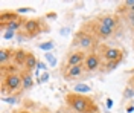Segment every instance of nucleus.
Masks as SVG:
<instances>
[{
    "label": "nucleus",
    "instance_id": "8",
    "mask_svg": "<svg viewBox=\"0 0 134 113\" xmlns=\"http://www.w3.org/2000/svg\"><path fill=\"white\" fill-rule=\"evenodd\" d=\"M87 58V53L84 51H75V52H70L66 58V67H72V66H79L84 64V61Z\"/></svg>",
    "mask_w": 134,
    "mask_h": 113
},
{
    "label": "nucleus",
    "instance_id": "25",
    "mask_svg": "<svg viewBox=\"0 0 134 113\" xmlns=\"http://www.w3.org/2000/svg\"><path fill=\"white\" fill-rule=\"evenodd\" d=\"M105 104H107V109H111V107H113V99H111V98H107Z\"/></svg>",
    "mask_w": 134,
    "mask_h": 113
},
{
    "label": "nucleus",
    "instance_id": "6",
    "mask_svg": "<svg viewBox=\"0 0 134 113\" xmlns=\"http://www.w3.org/2000/svg\"><path fill=\"white\" fill-rule=\"evenodd\" d=\"M84 67L85 72H96L102 67V57L100 53L96 52H88L87 53V58L84 61Z\"/></svg>",
    "mask_w": 134,
    "mask_h": 113
},
{
    "label": "nucleus",
    "instance_id": "14",
    "mask_svg": "<svg viewBox=\"0 0 134 113\" xmlns=\"http://www.w3.org/2000/svg\"><path fill=\"white\" fill-rule=\"evenodd\" d=\"M21 15L18 12L14 11H2V15H0V23H8V21H14V20H21Z\"/></svg>",
    "mask_w": 134,
    "mask_h": 113
},
{
    "label": "nucleus",
    "instance_id": "5",
    "mask_svg": "<svg viewBox=\"0 0 134 113\" xmlns=\"http://www.w3.org/2000/svg\"><path fill=\"white\" fill-rule=\"evenodd\" d=\"M100 57L105 63H111V61H122L124 60V51L119 47H110V46H104Z\"/></svg>",
    "mask_w": 134,
    "mask_h": 113
},
{
    "label": "nucleus",
    "instance_id": "4",
    "mask_svg": "<svg viewBox=\"0 0 134 113\" xmlns=\"http://www.w3.org/2000/svg\"><path fill=\"white\" fill-rule=\"evenodd\" d=\"M20 32L25 35L26 38H34V37H37L40 32H43L41 20H38V18H27V20H25L23 29H21Z\"/></svg>",
    "mask_w": 134,
    "mask_h": 113
},
{
    "label": "nucleus",
    "instance_id": "21",
    "mask_svg": "<svg viewBox=\"0 0 134 113\" xmlns=\"http://www.w3.org/2000/svg\"><path fill=\"white\" fill-rule=\"evenodd\" d=\"M126 18H128V21H130L131 28L134 29V9H133V11H128V14H126Z\"/></svg>",
    "mask_w": 134,
    "mask_h": 113
},
{
    "label": "nucleus",
    "instance_id": "13",
    "mask_svg": "<svg viewBox=\"0 0 134 113\" xmlns=\"http://www.w3.org/2000/svg\"><path fill=\"white\" fill-rule=\"evenodd\" d=\"M32 87H34L32 72L23 70V72H21V90H31Z\"/></svg>",
    "mask_w": 134,
    "mask_h": 113
},
{
    "label": "nucleus",
    "instance_id": "12",
    "mask_svg": "<svg viewBox=\"0 0 134 113\" xmlns=\"http://www.w3.org/2000/svg\"><path fill=\"white\" fill-rule=\"evenodd\" d=\"M14 55H15L14 49H11V47H2V51H0V64H2V67H6V64L11 63V60L14 61Z\"/></svg>",
    "mask_w": 134,
    "mask_h": 113
},
{
    "label": "nucleus",
    "instance_id": "23",
    "mask_svg": "<svg viewBox=\"0 0 134 113\" xmlns=\"http://www.w3.org/2000/svg\"><path fill=\"white\" fill-rule=\"evenodd\" d=\"M5 103H9V104H15L17 103V96H9V98H3Z\"/></svg>",
    "mask_w": 134,
    "mask_h": 113
},
{
    "label": "nucleus",
    "instance_id": "3",
    "mask_svg": "<svg viewBox=\"0 0 134 113\" xmlns=\"http://www.w3.org/2000/svg\"><path fill=\"white\" fill-rule=\"evenodd\" d=\"M73 44L78 46L81 51H90L93 49V46L96 44V37L92 34V32H88V31H79L78 34L75 35V40H73Z\"/></svg>",
    "mask_w": 134,
    "mask_h": 113
},
{
    "label": "nucleus",
    "instance_id": "20",
    "mask_svg": "<svg viewBox=\"0 0 134 113\" xmlns=\"http://www.w3.org/2000/svg\"><path fill=\"white\" fill-rule=\"evenodd\" d=\"M46 60L49 61V64H50V66H52V67H53V66L57 64V60L53 58V55H52V53H50V52H46Z\"/></svg>",
    "mask_w": 134,
    "mask_h": 113
},
{
    "label": "nucleus",
    "instance_id": "28",
    "mask_svg": "<svg viewBox=\"0 0 134 113\" xmlns=\"http://www.w3.org/2000/svg\"><path fill=\"white\" fill-rule=\"evenodd\" d=\"M133 110H134V105H130V107L126 109V112H133Z\"/></svg>",
    "mask_w": 134,
    "mask_h": 113
},
{
    "label": "nucleus",
    "instance_id": "9",
    "mask_svg": "<svg viewBox=\"0 0 134 113\" xmlns=\"http://www.w3.org/2000/svg\"><path fill=\"white\" fill-rule=\"evenodd\" d=\"M84 72H85V67H84V64H79V66L64 67V72H63V75H64V78H66V79H73V78H78V77H81Z\"/></svg>",
    "mask_w": 134,
    "mask_h": 113
},
{
    "label": "nucleus",
    "instance_id": "31",
    "mask_svg": "<svg viewBox=\"0 0 134 113\" xmlns=\"http://www.w3.org/2000/svg\"><path fill=\"white\" fill-rule=\"evenodd\" d=\"M133 79H134V78H133Z\"/></svg>",
    "mask_w": 134,
    "mask_h": 113
},
{
    "label": "nucleus",
    "instance_id": "11",
    "mask_svg": "<svg viewBox=\"0 0 134 113\" xmlns=\"http://www.w3.org/2000/svg\"><path fill=\"white\" fill-rule=\"evenodd\" d=\"M98 21H99L100 25H104V26L110 28V29H117V25H119V20H117L116 15H111V14H105V15H100L98 18Z\"/></svg>",
    "mask_w": 134,
    "mask_h": 113
},
{
    "label": "nucleus",
    "instance_id": "2",
    "mask_svg": "<svg viewBox=\"0 0 134 113\" xmlns=\"http://www.w3.org/2000/svg\"><path fill=\"white\" fill-rule=\"evenodd\" d=\"M2 90L3 93H14L18 89H21V73L6 67H2Z\"/></svg>",
    "mask_w": 134,
    "mask_h": 113
},
{
    "label": "nucleus",
    "instance_id": "10",
    "mask_svg": "<svg viewBox=\"0 0 134 113\" xmlns=\"http://www.w3.org/2000/svg\"><path fill=\"white\" fill-rule=\"evenodd\" d=\"M23 25H25V20H14V21H8V23H0V28H2V32L5 31H12V32H20L23 29Z\"/></svg>",
    "mask_w": 134,
    "mask_h": 113
},
{
    "label": "nucleus",
    "instance_id": "27",
    "mask_svg": "<svg viewBox=\"0 0 134 113\" xmlns=\"http://www.w3.org/2000/svg\"><path fill=\"white\" fill-rule=\"evenodd\" d=\"M125 92H126V93H125V98H131V96H133V93H131V89H130V87L126 89Z\"/></svg>",
    "mask_w": 134,
    "mask_h": 113
},
{
    "label": "nucleus",
    "instance_id": "16",
    "mask_svg": "<svg viewBox=\"0 0 134 113\" xmlns=\"http://www.w3.org/2000/svg\"><path fill=\"white\" fill-rule=\"evenodd\" d=\"M38 63H40V61L35 58V55H34L32 52H29V57H27V60H26V63H25V70L32 72V70L38 69Z\"/></svg>",
    "mask_w": 134,
    "mask_h": 113
},
{
    "label": "nucleus",
    "instance_id": "24",
    "mask_svg": "<svg viewBox=\"0 0 134 113\" xmlns=\"http://www.w3.org/2000/svg\"><path fill=\"white\" fill-rule=\"evenodd\" d=\"M47 79H49V73H47V72H44V73H43V77H41V79H40V83H46Z\"/></svg>",
    "mask_w": 134,
    "mask_h": 113
},
{
    "label": "nucleus",
    "instance_id": "7",
    "mask_svg": "<svg viewBox=\"0 0 134 113\" xmlns=\"http://www.w3.org/2000/svg\"><path fill=\"white\" fill-rule=\"evenodd\" d=\"M114 29H110V28L100 25L99 21H94L93 23V29H92V34L96 37V38H100V40H105V38H110L114 35Z\"/></svg>",
    "mask_w": 134,
    "mask_h": 113
},
{
    "label": "nucleus",
    "instance_id": "18",
    "mask_svg": "<svg viewBox=\"0 0 134 113\" xmlns=\"http://www.w3.org/2000/svg\"><path fill=\"white\" fill-rule=\"evenodd\" d=\"M38 47H40L41 51H47V52H49V51H52V49L55 47V43H53L52 40H50V41H44V43L38 44Z\"/></svg>",
    "mask_w": 134,
    "mask_h": 113
},
{
    "label": "nucleus",
    "instance_id": "1",
    "mask_svg": "<svg viewBox=\"0 0 134 113\" xmlns=\"http://www.w3.org/2000/svg\"><path fill=\"white\" fill-rule=\"evenodd\" d=\"M66 103L76 113H99L98 112V105L94 104V101L87 95H81V93H75V92L67 93Z\"/></svg>",
    "mask_w": 134,
    "mask_h": 113
},
{
    "label": "nucleus",
    "instance_id": "22",
    "mask_svg": "<svg viewBox=\"0 0 134 113\" xmlns=\"http://www.w3.org/2000/svg\"><path fill=\"white\" fill-rule=\"evenodd\" d=\"M15 34H18V32H12V31H5V32H3V38H5V40H9V38H12V37H14Z\"/></svg>",
    "mask_w": 134,
    "mask_h": 113
},
{
    "label": "nucleus",
    "instance_id": "26",
    "mask_svg": "<svg viewBox=\"0 0 134 113\" xmlns=\"http://www.w3.org/2000/svg\"><path fill=\"white\" fill-rule=\"evenodd\" d=\"M18 14H23V12H32V9H27V8H23V9H18L17 11Z\"/></svg>",
    "mask_w": 134,
    "mask_h": 113
},
{
    "label": "nucleus",
    "instance_id": "17",
    "mask_svg": "<svg viewBox=\"0 0 134 113\" xmlns=\"http://www.w3.org/2000/svg\"><path fill=\"white\" fill-rule=\"evenodd\" d=\"M90 90H92V87L87 86V84H82V83H81V84H76L75 89H73V92H75V93H81V95L88 93Z\"/></svg>",
    "mask_w": 134,
    "mask_h": 113
},
{
    "label": "nucleus",
    "instance_id": "29",
    "mask_svg": "<svg viewBox=\"0 0 134 113\" xmlns=\"http://www.w3.org/2000/svg\"><path fill=\"white\" fill-rule=\"evenodd\" d=\"M15 113H29V112H26V110H20V112H15Z\"/></svg>",
    "mask_w": 134,
    "mask_h": 113
},
{
    "label": "nucleus",
    "instance_id": "19",
    "mask_svg": "<svg viewBox=\"0 0 134 113\" xmlns=\"http://www.w3.org/2000/svg\"><path fill=\"white\" fill-rule=\"evenodd\" d=\"M119 63H120V61H111V63H105V64H104V67H105V72H108V70H113L114 69V67H116L117 64H119Z\"/></svg>",
    "mask_w": 134,
    "mask_h": 113
},
{
    "label": "nucleus",
    "instance_id": "15",
    "mask_svg": "<svg viewBox=\"0 0 134 113\" xmlns=\"http://www.w3.org/2000/svg\"><path fill=\"white\" fill-rule=\"evenodd\" d=\"M29 57V52L25 51V49H17L15 51V55H14V63L20 67H25V63Z\"/></svg>",
    "mask_w": 134,
    "mask_h": 113
},
{
    "label": "nucleus",
    "instance_id": "30",
    "mask_svg": "<svg viewBox=\"0 0 134 113\" xmlns=\"http://www.w3.org/2000/svg\"><path fill=\"white\" fill-rule=\"evenodd\" d=\"M44 113H47V112H44Z\"/></svg>",
    "mask_w": 134,
    "mask_h": 113
}]
</instances>
